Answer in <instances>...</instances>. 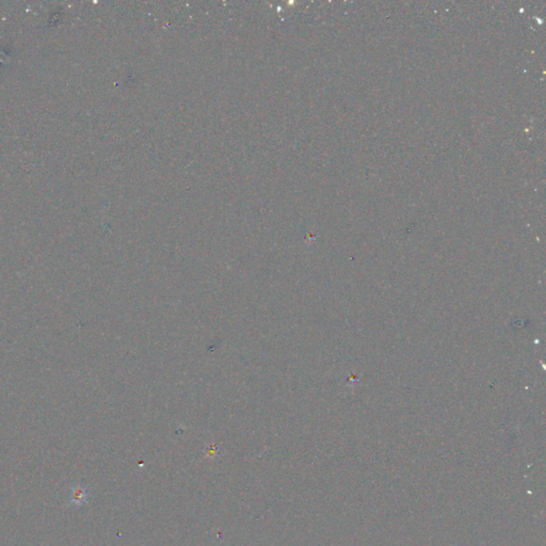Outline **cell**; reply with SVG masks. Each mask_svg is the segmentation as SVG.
I'll return each instance as SVG.
<instances>
[{
    "mask_svg": "<svg viewBox=\"0 0 546 546\" xmlns=\"http://www.w3.org/2000/svg\"><path fill=\"white\" fill-rule=\"evenodd\" d=\"M89 496V493L86 488L77 486L74 487L71 491V503L75 505H83Z\"/></svg>",
    "mask_w": 546,
    "mask_h": 546,
    "instance_id": "1",
    "label": "cell"
}]
</instances>
